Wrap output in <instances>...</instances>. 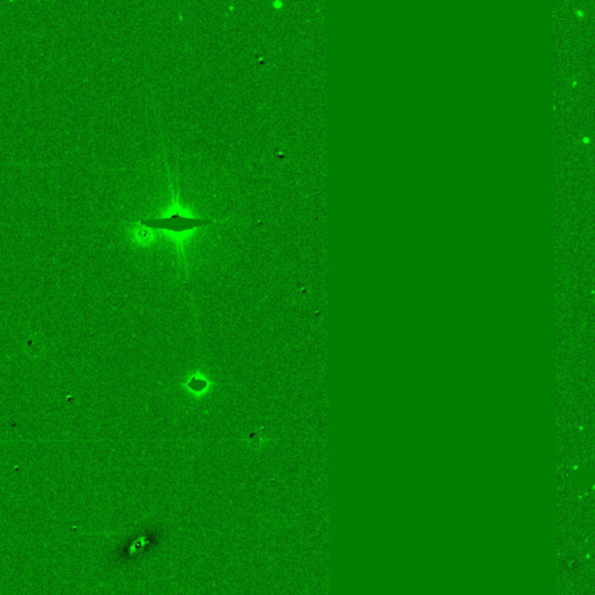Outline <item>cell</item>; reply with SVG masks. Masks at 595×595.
Segmentation results:
<instances>
[{
  "instance_id": "obj_1",
  "label": "cell",
  "mask_w": 595,
  "mask_h": 595,
  "mask_svg": "<svg viewBox=\"0 0 595 595\" xmlns=\"http://www.w3.org/2000/svg\"><path fill=\"white\" fill-rule=\"evenodd\" d=\"M188 214L190 213H183L181 208L177 206V210H171L170 213L165 214L162 217H157V219L141 220V225L152 230H168L172 233L181 234L198 228V227L208 226L214 223V221L210 219L194 217Z\"/></svg>"
}]
</instances>
